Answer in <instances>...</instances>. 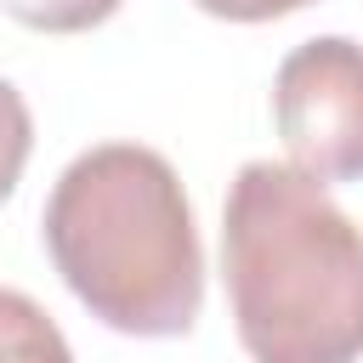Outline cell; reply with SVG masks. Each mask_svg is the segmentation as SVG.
<instances>
[{"instance_id": "6da1fadb", "label": "cell", "mask_w": 363, "mask_h": 363, "mask_svg": "<svg viewBox=\"0 0 363 363\" xmlns=\"http://www.w3.org/2000/svg\"><path fill=\"white\" fill-rule=\"evenodd\" d=\"M221 278L250 363L363 357V227L295 164H238L221 210Z\"/></svg>"}, {"instance_id": "7a4b0ae2", "label": "cell", "mask_w": 363, "mask_h": 363, "mask_svg": "<svg viewBox=\"0 0 363 363\" xmlns=\"http://www.w3.org/2000/svg\"><path fill=\"white\" fill-rule=\"evenodd\" d=\"M45 255L74 301L136 340H176L204 306V250L176 164L142 142L85 147L51 187Z\"/></svg>"}, {"instance_id": "3957f363", "label": "cell", "mask_w": 363, "mask_h": 363, "mask_svg": "<svg viewBox=\"0 0 363 363\" xmlns=\"http://www.w3.org/2000/svg\"><path fill=\"white\" fill-rule=\"evenodd\" d=\"M272 125L301 176L363 182V45L346 34L301 40L272 74Z\"/></svg>"}, {"instance_id": "277c9868", "label": "cell", "mask_w": 363, "mask_h": 363, "mask_svg": "<svg viewBox=\"0 0 363 363\" xmlns=\"http://www.w3.org/2000/svg\"><path fill=\"white\" fill-rule=\"evenodd\" d=\"M0 363H74L57 318L23 289H0Z\"/></svg>"}, {"instance_id": "5b68a950", "label": "cell", "mask_w": 363, "mask_h": 363, "mask_svg": "<svg viewBox=\"0 0 363 363\" xmlns=\"http://www.w3.org/2000/svg\"><path fill=\"white\" fill-rule=\"evenodd\" d=\"M125 0H0L6 17H17L23 28L40 34H85L96 23H108Z\"/></svg>"}, {"instance_id": "8992f818", "label": "cell", "mask_w": 363, "mask_h": 363, "mask_svg": "<svg viewBox=\"0 0 363 363\" xmlns=\"http://www.w3.org/2000/svg\"><path fill=\"white\" fill-rule=\"evenodd\" d=\"M34 153V119H28V102L11 79H0V204L17 193L23 182V164Z\"/></svg>"}, {"instance_id": "52a82bcc", "label": "cell", "mask_w": 363, "mask_h": 363, "mask_svg": "<svg viewBox=\"0 0 363 363\" xmlns=\"http://www.w3.org/2000/svg\"><path fill=\"white\" fill-rule=\"evenodd\" d=\"M193 6L210 17H227V23H272V17H289L312 0H193Z\"/></svg>"}]
</instances>
